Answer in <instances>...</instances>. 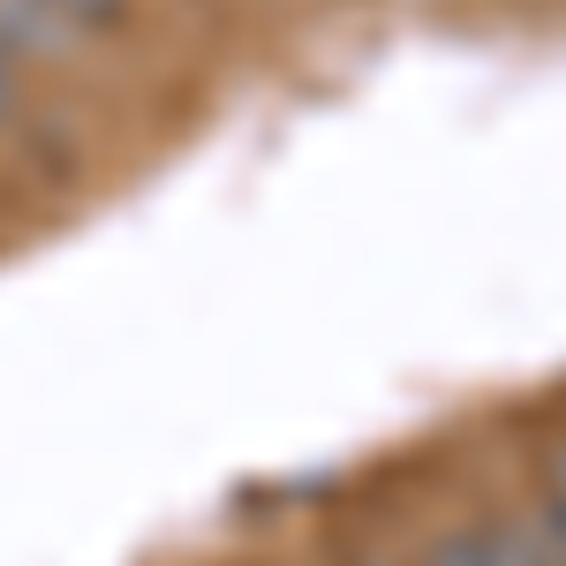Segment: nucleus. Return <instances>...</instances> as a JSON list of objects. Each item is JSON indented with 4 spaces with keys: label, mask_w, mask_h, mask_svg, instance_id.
I'll list each match as a JSON object with an SVG mask.
<instances>
[{
    "label": "nucleus",
    "mask_w": 566,
    "mask_h": 566,
    "mask_svg": "<svg viewBox=\"0 0 566 566\" xmlns=\"http://www.w3.org/2000/svg\"><path fill=\"white\" fill-rule=\"evenodd\" d=\"M423 566H483V528H469V536H446Z\"/></svg>",
    "instance_id": "f257e3e1"
},
{
    "label": "nucleus",
    "mask_w": 566,
    "mask_h": 566,
    "mask_svg": "<svg viewBox=\"0 0 566 566\" xmlns=\"http://www.w3.org/2000/svg\"><path fill=\"white\" fill-rule=\"evenodd\" d=\"M544 522H552V536L566 544V453L552 461V506H544Z\"/></svg>",
    "instance_id": "f03ea898"
},
{
    "label": "nucleus",
    "mask_w": 566,
    "mask_h": 566,
    "mask_svg": "<svg viewBox=\"0 0 566 566\" xmlns=\"http://www.w3.org/2000/svg\"><path fill=\"white\" fill-rule=\"evenodd\" d=\"M15 98H23V84H15V53L0 45V122L15 114Z\"/></svg>",
    "instance_id": "7ed1b4c3"
}]
</instances>
